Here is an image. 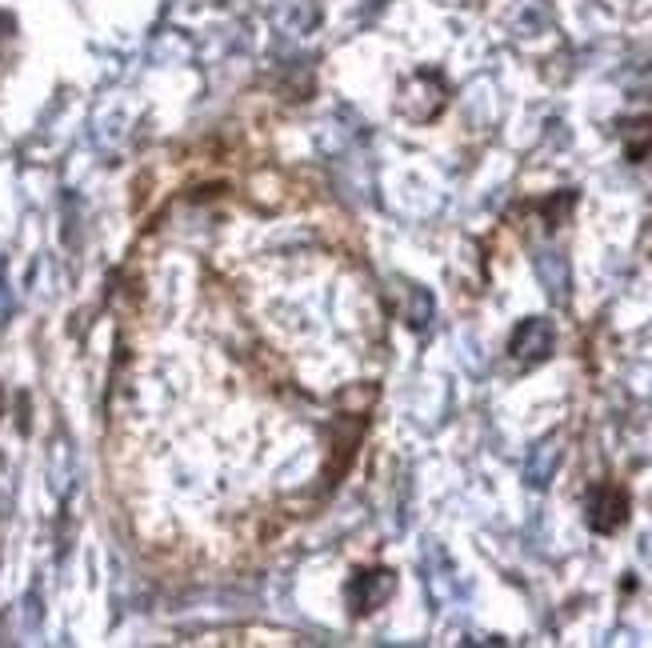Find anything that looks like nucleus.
Listing matches in <instances>:
<instances>
[{"mask_svg":"<svg viewBox=\"0 0 652 648\" xmlns=\"http://www.w3.org/2000/svg\"><path fill=\"white\" fill-rule=\"evenodd\" d=\"M585 513H589L592 533H616V528L628 521V492L616 489V485H596V489L589 492Z\"/></svg>","mask_w":652,"mask_h":648,"instance_id":"f257e3e1","label":"nucleus"},{"mask_svg":"<svg viewBox=\"0 0 652 648\" xmlns=\"http://www.w3.org/2000/svg\"><path fill=\"white\" fill-rule=\"evenodd\" d=\"M393 588H396L393 568H372V573H357L353 580H348L345 597H348V604H353V612L365 616V612L381 609L384 600L393 597Z\"/></svg>","mask_w":652,"mask_h":648,"instance_id":"f03ea898","label":"nucleus"},{"mask_svg":"<svg viewBox=\"0 0 652 648\" xmlns=\"http://www.w3.org/2000/svg\"><path fill=\"white\" fill-rule=\"evenodd\" d=\"M553 341H556L553 325L544 317H529L520 320L517 332L508 337V353L517 356L520 365H537V360H544V356L553 353Z\"/></svg>","mask_w":652,"mask_h":648,"instance_id":"7ed1b4c3","label":"nucleus"},{"mask_svg":"<svg viewBox=\"0 0 652 648\" xmlns=\"http://www.w3.org/2000/svg\"><path fill=\"white\" fill-rule=\"evenodd\" d=\"M556 465H561V437H544L529 456V468H525V477H529L532 489H544L549 480H553Z\"/></svg>","mask_w":652,"mask_h":648,"instance_id":"20e7f679","label":"nucleus"},{"mask_svg":"<svg viewBox=\"0 0 652 648\" xmlns=\"http://www.w3.org/2000/svg\"><path fill=\"white\" fill-rule=\"evenodd\" d=\"M272 21H276V28L288 33V37H305L308 28L317 25V9L305 4V0H284Z\"/></svg>","mask_w":652,"mask_h":648,"instance_id":"39448f33","label":"nucleus"},{"mask_svg":"<svg viewBox=\"0 0 652 648\" xmlns=\"http://www.w3.org/2000/svg\"><path fill=\"white\" fill-rule=\"evenodd\" d=\"M537 272H541L544 289H549V296L553 301H565L568 296V265L561 253H541L537 257Z\"/></svg>","mask_w":652,"mask_h":648,"instance_id":"423d86ee","label":"nucleus"},{"mask_svg":"<svg viewBox=\"0 0 652 648\" xmlns=\"http://www.w3.org/2000/svg\"><path fill=\"white\" fill-rule=\"evenodd\" d=\"M432 320V296L425 289H413V313H408V325L413 329H425Z\"/></svg>","mask_w":652,"mask_h":648,"instance_id":"0eeeda50","label":"nucleus"},{"mask_svg":"<svg viewBox=\"0 0 652 648\" xmlns=\"http://www.w3.org/2000/svg\"><path fill=\"white\" fill-rule=\"evenodd\" d=\"M52 485H57V492H64V485H69V444L57 441V449H52Z\"/></svg>","mask_w":652,"mask_h":648,"instance_id":"6e6552de","label":"nucleus"},{"mask_svg":"<svg viewBox=\"0 0 652 648\" xmlns=\"http://www.w3.org/2000/svg\"><path fill=\"white\" fill-rule=\"evenodd\" d=\"M637 129H640V133L625 145L628 148V160H640L644 152H649V145H652V121H637Z\"/></svg>","mask_w":652,"mask_h":648,"instance_id":"1a4fd4ad","label":"nucleus"}]
</instances>
